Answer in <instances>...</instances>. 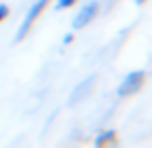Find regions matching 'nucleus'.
<instances>
[{"label": "nucleus", "instance_id": "nucleus-1", "mask_svg": "<svg viewBox=\"0 0 152 148\" xmlns=\"http://www.w3.org/2000/svg\"><path fill=\"white\" fill-rule=\"evenodd\" d=\"M146 77H148V75H146V71H142V69H137V71H129V73L121 79V84H119V88H117V96H121V98L133 96L135 92L142 90Z\"/></svg>", "mask_w": 152, "mask_h": 148}, {"label": "nucleus", "instance_id": "nucleus-2", "mask_svg": "<svg viewBox=\"0 0 152 148\" xmlns=\"http://www.w3.org/2000/svg\"><path fill=\"white\" fill-rule=\"evenodd\" d=\"M48 2H50V0H36V2L29 7V11H27V15H25V19H23V23L19 25V32H17V36H15V40H17V42H21V40L29 34L31 25H34V23H36V19L42 15V11L48 7Z\"/></svg>", "mask_w": 152, "mask_h": 148}, {"label": "nucleus", "instance_id": "nucleus-3", "mask_svg": "<svg viewBox=\"0 0 152 148\" xmlns=\"http://www.w3.org/2000/svg\"><path fill=\"white\" fill-rule=\"evenodd\" d=\"M98 13H100V2H98V0H92V2L83 4V7L79 9V13L75 15L71 27H73V29H83L86 25H90V23L98 17Z\"/></svg>", "mask_w": 152, "mask_h": 148}, {"label": "nucleus", "instance_id": "nucleus-4", "mask_svg": "<svg viewBox=\"0 0 152 148\" xmlns=\"http://www.w3.org/2000/svg\"><path fill=\"white\" fill-rule=\"evenodd\" d=\"M94 84H96V77H94V75H90L88 79H83L81 84H77L75 90H73L71 96H69V106H75V104H79L83 98H88V94L92 92Z\"/></svg>", "mask_w": 152, "mask_h": 148}, {"label": "nucleus", "instance_id": "nucleus-5", "mask_svg": "<svg viewBox=\"0 0 152 148\" xmlns=\"http://www.w3.org/2000/svg\"><path fill=\"white\" fill-rule=\"evenodd\" d=\"M113 146H117V131L115 129H104L94 140V148H113Z\"/></svg>", "mask_w": 152, "mask_h": 148}, {"label": "nucleus", "instance_id": "nucleus-6", "mask_svg": "<svg viewBox=\"0 0 152 148\" xmlns=\"http://www.w3.org/2000/svg\"><path fill=\"white\" fill-rule=\"evenodd\" d=\"M75 2H77V0H56L54 11H65V9H71Z\"/></svg>", "mask_w": 152, "mask_h": 148}, {"label": "nucleus", "instance_id": "nucleus-7", "mask_svg": "<svg viewBox=\"0 0 152 148\" xmlns=\"http://www.w3.org/2000/svg\"><path fill=\"white\" fill-rule=\"evenodd\" d=\"M7 17H9V7L7 4H0V23H2Z\"/></svg>", "mask_w": 152, "mask_h": 148}, {"label": "nucleus", "instance_id": "nucleus-8", "mask_svg": "<svg viewBox=\"0 0 152 148\" xmlns=\"http://www.w3.org/2000/svg\"><path fill=\"white\" fill-rule=\"evenodd\" d=\"M73 42V34H67V36H63V44H71Z\"/></svg>", "mask_w": 152, "mask_h": 148}, {"label": "nucleus", "instance_id": "nucleus-9", "mask_svg": "<svg viewBox=\"0 0 152 148\" xmlns=\"http://www.w3.org/2000/svg\"><path fill=\"white\" fill-rule=\"evenodd\" d=\"M133 2H135V4H144V2H146V0H133Z\"/></svg>", "mask_w": 152, "mask_h": 148}]
</instances>
